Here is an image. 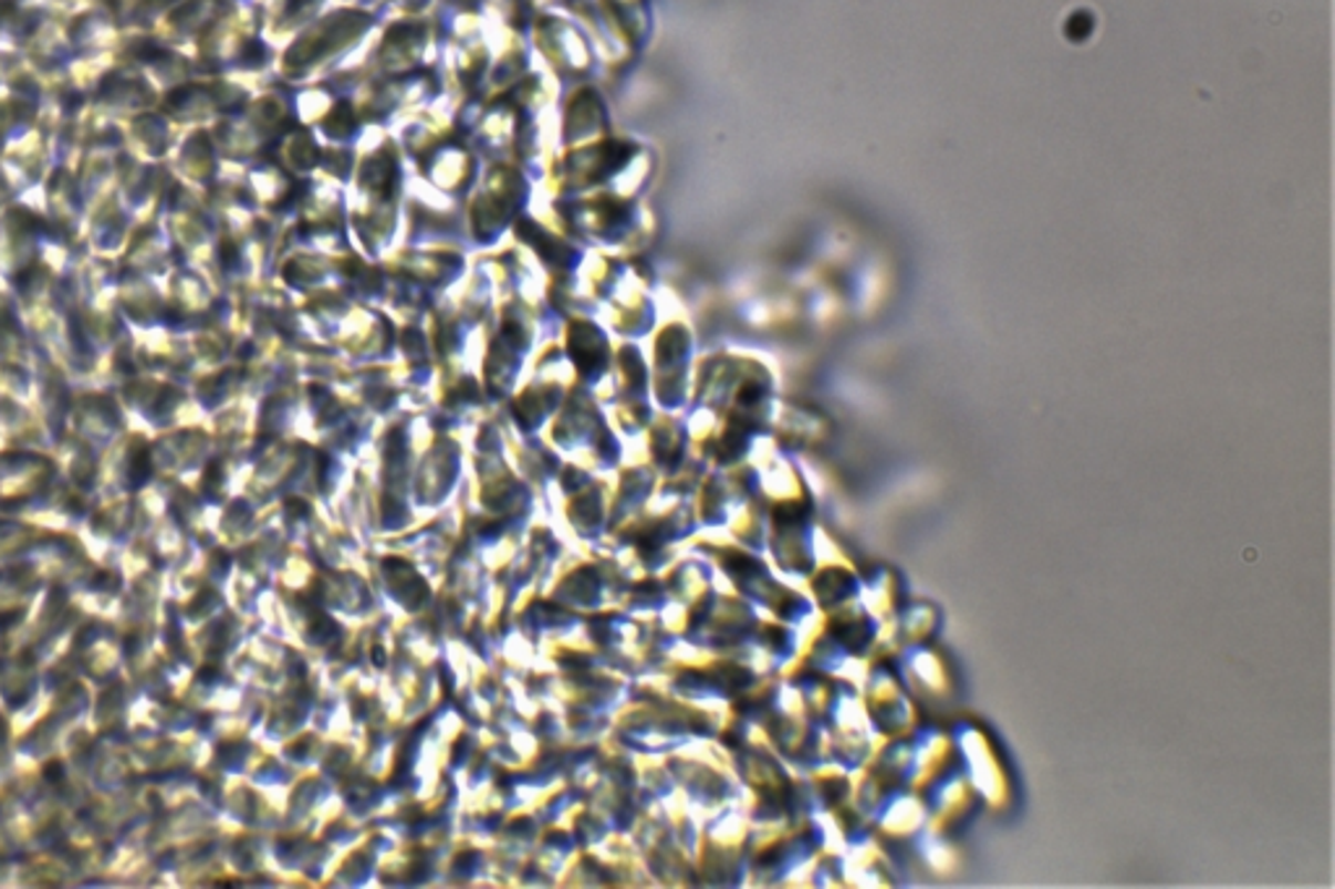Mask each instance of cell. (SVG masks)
Returning a JSON list of instances; mask_svg holds the SVG:
<instances>
[{
	"instance_id": "cell-1",
	"label": "cell",
	"mask_w": 1335,
	"mask_h": 889,
	"mask_svg": "<svg viewBox=\"0 0 1335 889\" xmlns=\"http://www.w3.org/2000/svg\"><path fill=\"white\" fill-rule=\"evenodd\" d=\"M63 762H50L45 767V780L48 783H61L63 780Z\"/></svg>"
}]
</instances>
